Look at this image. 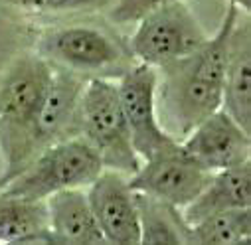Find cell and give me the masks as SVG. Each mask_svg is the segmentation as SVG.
<instances>
[{"label": "cell", "mask_w": 251, "mask_h": 245, "mask_svg": "<svg viewBox=\"0 0 251 245\" xmlns=\"http://www.w3.org/2000/svg\"><path fill=\"white\" fill-rule=\"evenodd\" d=\"M239 8L229 2L214 36L184 59L156 70V107L164 131L182 141L200 121L222 109L227 40L239 20Z\"/></svg>", "instance_id": "cell-1"}, {"label": "cell", "mask_w": 251, "mask_h": 245, "mask_svg": "<svg viewBox=\"0 0 251 245\" xmlns=\"http://www.w3.org/2000/svg\"><path fill=\"white\" fill-rule=\"evenodd\" d=\"M51 77V64L40 53H20L0 74V188L38 154L36 127Z\"/></svg>", "instance_id": "cell-2"}, {"label": "cell", "mask_w": 251, "mask_h": 245, "mask_svg": "<svg viewBox=\"0 0 251 245\" xmlns=\"http://www.w3.org/2000/svg\"><path fill=\"white\" fill-rule=\"evenodd\" d=\"M103 170L105 166L93 147L83 137L74 135L40 150L18 176L0 188V194L46 200L68 188H87Z\"/></svg>", "instance_id": "cell-3"}, {"label": "cell", "mask_w": 251, "mask_h": 245, "mask_svg": "<svg viewBox=\"0 0 251 245\" xmlns=\"http://www.w3.org/2000/svg\"><path fill=\"white\" fill-rule=\"evenodd\" d=\"M77 135L83 137L109 170L135 174L141 156L133 148L127 119H125L117 81L89 77L79 101Z\"/></svg>", "instance_id": "cell-4"}, {"label": "cell", "mask_w": 251, "mask_h": 245, "mask_svg": "<svg viewBox=\"0 0 251 245\" xmlns=\"http://www.w3.org/2000/svg\"><path fill=\"white\" fill-rule=\"evenodd\" d=\"M208 38L184 0H176L149 12L137 22L129 49L137 64L160 70L194 53Z\"/></svg>", "instance_id": "cell-5"}, {"label": "cell", "mask_w": 251, "mask_h": 245, "mask_svg": "<svg viewBox=\"0 0 251 245\" xmlns=\"http://www.w3.org/2000/svg\"><path fill=\"white\" fill-rule=\"evenodd\" d=\"M117 87L121 107L129 125L133 148L141 160H149L180 143L172 139L160 125L156 107L158 74L154 68L145 64L131 66L119 77Z\"/></svg>", "instance_id": "cell-6"}, {"label": "cell", "mask_w": 251, "mask_h": 245, "mask_svg": "<svg viewBox=\"0 0 251 245\" xmlns=\"http://www.w3.org/2000/svg\"><path fill=\"white\" fill-rule=\"evenodd\" d=\"M212 174L214 172L196 162L178 143L176 147L143 160L139 170L129 176V184L135 192L182 210L204 190Z\"/></svg>", "instance_id": "cell-7"}, {"label": "cell", "mask_w": 251, "mask_h": 245, "mask_svg": "<svg viewBox=\"0 0 251 245\" xmlns=\"http://www.w3.org/2000/svg\"><path fill=\"white\" fill-rule=\"evenodd\" d=\"M36 53L51 66H59L77 74H95L119 66L125 51L109 34L89 26H68L44 34Z\"/></svg>", "instance_id": "cell-8"}, {"label": "cell", "mask_w": 251, "mask_h": 245, "mask_svg": "<svg viewBox=\"0 0 251 245\" xmlns=\"http://www.w3.org/2000/svg\"><path fill=\"white\" fill-rule=\"evenodd\" d=\"M85 192L105 243H141L139 208L127 174L105 168Z\"/></svg>", "instance_id": "cell-9"}, {"label": "cell", "mask_w": 251, "mask_h": 245, "mask_svg": "<svg viewBox=\"0 0 251 245\" xmlns=\"http://www.w3.org/2000/svg\"><path fill=\"white\" fill-rule=\"evenodd\" d=\"M180 147L210 172L237 166L251 156V133L224 109L214 111L188 133Z\"/></svg>", "instance_id": "cell-10"}, {"label": "cell", "mask_w": 251, "mask_h": 245, "mask_svg": "<svg viewBox=\"0 0 251 245\" xmlns=\"http://www.w3.org/2000/svg\"><path fill=\"white\" fill-rule=\"evenodd\" d=\"M87 79L89 77L83 74L51 66V77L40 107L36 127L38 152L61 139L77 135L79 101Z\"/></svg>", "instance_id": "cell-11"}, {"label": "cell", "mask_w": 251, "mask_h": 245, "mask_svg": "<svg viewBox=\"0 0 251 245\" xmlns=\"http://www.w3.org/2000/svg\"><path fill=\"white\" fill-rule=\"evenodd\" d=\"M51 243H105L85 188H68L46 198Z\"/></svg>", "instance_id": "cell-12"}, {"label": "cell", "mask_w": 251, "mask_h": 245, "mask_svg": "<svg viewBox=\"0 0 251 245\" xmlns=\"http://www.w3.org/2000/svg\"><path fill=\"white\" fill-rule=\"evenodd\" d=\"M249 22L233 26L227 40L222 109L251 133V32Z\"/></svg>", "instance_id": "cell-13"}, {"label": "cell", "mask_w": 251, "mask_h": 245, "mask_svg": "<svg viewBox=\"0 0 251 245\" xmlns=\"http://www.w3.org/2000/svg\"><path fill=\"white\" fill-rule=\"evenodd\" d=\"M251 208V162H241L231 168H224L212 174L204 190L184 206L182 218L192 225L216 212Z\"/></svg>", "instance_id": "cell-14"}, {"label": "cell", "mask_w": 251, "mask_h": 245, "mask_svg": "<svg viewBox=\"0 0 251 245\" xmlns=\"http://www.w3.org/2000/svg\"><path fill=\"white\" fill-rule=\"evenodd\" d=\"M0 243H51L46 200L0 194Z\"/></svg>", "instance_id": "cell-15"}, {"label": "cell", "mask_w": 251, "mask_h": 245, "mask_svg": "<svg viewBox=\"0 0 251 245\" xmlns=\"http://www.w3.org/2000/svg\"><path fill=\"white\" fill-rule=\"evenodd\" d=\"M141 223V243H190L182 212L166 202L135 192Z\"/></svg>", "instance_id": "cell-16"}, {"label": "cell", "mask_w": 251, "mask_h": 245, "mask_svg": "<svg viewBox=\"0 0 251 245\" xmlns=\"http://www.w3.org/2000/svg\"><path fill=\"white\" fill-rule=\"evenodd\" d=\"M190 243L233 245L251 239V208H235L216 212L192 225H188Z\"/></svg>", "instance_id": "cell-17"}, {"label": "cell", "mask_w": 251, "mask_h": 245, "mask_svg": "<svg viewBox=\"0 0 251 245\" xmlns=\"http://www.w3.org/2000/svg\"><path fill=\"white\" fill-rule=\"evenodd\" d=\"M4 4L34 12H81L113 4V0H0Z\"/></svg>", "instance_id": "cell-18"}, {"label": "cell", "mask_w": 251, "mask_h": 245, "mask_svg": "<svg viewBox=\"0 0 251 245\" xmlns=\"http://www.w3.org/2000/svg\"><path fill=\"white\" fill-rule=\"evenodd\" d=\"M170 2H176V0H113L111 18L117 24H133L149 12Z\"/></svg>", "instance_id": "cell-19"}, {"label": "cell", "mask_w": 251, "mask_h": 245, "mask_svg": "<svg viewBox=\"0 0 251 245\" xmlns=\"http://www.w3.org/2000/svg\"><path fill=\"white\" fill-rule=\"evenodd\" d=\"M231 4H235L239 10H245V12H249L251 10V0H229Z\"/></svg>", "instance_id": "cell-20"}]
</instances>
